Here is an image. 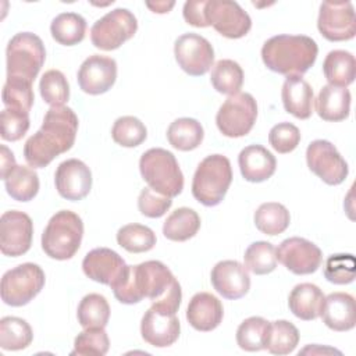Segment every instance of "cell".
<instances>
[{
    "instance_id": "obj_43",
    "label": "cell",
    "mask_w": 356,
    "mask_h": 356,
    "mask_svg": "<svg viewBox=\"0 0 356 356\" xmlns=\"http://www.w3.org/2000/svg\"><path fill=\"white\" fill-rule=\"evenodd\" d=\"M355 273H356V260H355V256L350 253L331 254L325 260L324 277L327 281L332 284H337V285L350 284L355 280Z\"/></svg>"
},
{
    "instance_id": "obj_41",
    "label": "cell",
    "mask_w": 356,
    "mask_h": 356,
    "mask_svg": "<svg viewBox=\"0 0 356 356\" xmlns=\"http://www.w3.org/2000/svg\"><path fill=\"white\" fill-rule=\"evenodd\" d=\"M113 140L124 147H136L147 136L143 122L134 115H124L115 120L111 128Z\"/></svg>"
},
{
    "instance_id": "obj_2",
    "label": "cell",
    "mask_w": 356,
    "mask_h": 356,
    "mask_svg": "<svg viewBox=\"0 0 356 356\" xmlns=\"http://www.w3.org/2000/svg\"><path fill=\"white\" fill-rule=\"evenodd\" d=\"M78 117L67 106L50 107L40 129L24 145V157L33 168L49 165L58 154L68 152L76 136Z\"/></svg>"
},
{
    "instance_id": "obj_14",
    "label": "cell",
    "mask_w": 356,
    "mask_h": 356,
    "mask_svg": "<svg viewBox=\"0 0 356 356\" xmlns=\"http://www.w3.org/2000/svg\"><path fill=\"white\" fill-rule=\"evenodd\" d=\"M174 56L178 65L192 76L204 75L213 65L214 50L211 43L197 33H184L174 43Z\"/></svg>"
},
{
    "instance_id": "obj_3",
    "label": "cell",
    "mask_w": 356,
    "mask_h": 356,
    "mask_svg": "<svg viewBox=\"0 0 356 356\" xmlns=\"http://www.w3.org/2000/svg\"><path fill=\"white\" fill-rule=\"evenodd\" d=\"M318 47L306 35H277L264 42L261 60L264 65L285 76H302L317 58Z\"/></svg>"
},
{
    "instance_id": "obj_16",
    "label": "cell",
    "mask_w": 356,
    "mask_h": 356,
    "mask_svg": "<svg viewBox=\"0 0 356 356\" xmlns=\"http://www.w3.org/2000/svg\"><path fill=\"white\" fill-rule=\"evenodd\" d=\"M277 260H280L286 270L296 275H306L317 271L323 261V253L313 242L292 236L280 243L275 249Z\"/></svg>"
},
{
    "instance_id": "obj_29",
    "label": "cell",
    "mask_w": 356,
    "mask_h": 356,
    "mask_svg": "<svg viewBox=\"0 0 356 356\" xmlns=\"http://www.w3.org/2000/svg\"><path fill=\"white\" fill-rule=\"evenodd\" d=\"M200 228L199 214L189 207H179L172 211L163 225V234L174 242H185L193 238Z\"/></svg>"
},
{
    "instance_id": "obj_48",
    "label": "cell",
    "mask_w": 356,
    "mask_h": 356,
    "mask_svg": "<svg viewBox=\"0 0 356 356\" xmlns=\"http://www.w3.org/2000/svg\"><path fill=\"white\" fill-rule=\"evenodd\" d=\"M172 200L168 196H164L152 188H143L138 197L139 211L149 218H159L167 213L171 207Z\"/></svg>"
},
{
    "instance_id": "obj_22",
    "label": "cell",
    "mask_w": 356,
    "mask_h": 356,
    "mask_svg": "<svg viewBox=\"0 0 356 356\" xmlns=\"http://www.w3.org/2000/svg\"><path fill=\"white\" fill-rule=\"evenodd\" d=\"M224 309L218 298L209 292H197L186 309L188 323L197 331H213L222 321Z\"/></svg>"
},
{
    "instance_id": "obj_8",
    "label": "cell",
    "mask_w": 356,
    "mask_h": 356,
    "mask_svg": "<svg viewBox=\"0 0 356 356\" xmlns=\"http://www.w3.org/2000/svg\"><path fill=\"white\" fill-rule=\"evenodd\" d=\"M44 273L35 263H22L4 273L1 299L6 305L19 307L28 305L44 286Z\"/></svg>"
},
{
    "instance_id": "obj_4",
    "label": "cell",
    "mask_w": 356,
    "mask_h": 356,
    "mask_svg": "<svg viewBox=\"0 0 356 356\" xmlns=\"http://www.w3.org/2000/svg\"><path fill=\"white\" fill-rule=\"evenodd\" d=\"M83 236V222L71 210H60L49 220L42 234L43 252L56 260H68L79 249Z\"/></svg>"
},
{
    "instance_id": "obj_47",
    "label": "cell",
    "mask_w": 356,
    "mask_h": 356,
    "mask_svg": "<svg viewBox=\"0 0 356 356\" xmlns=\"http://www.w3.org/2000/svg\"><path fill=\"white\" fill-rule=\"evenodd\" d=\"M268 142L271 147L281 153H289L295 150L300 142V131L291 122H280L270 129Z\"/></svg>"
},
{
    "instance_id": "obj_51",
    "label": "cell",
    "mask_w": 356,
    "mask_h": 356,
    "mask_svg": "<svg viewBox=\"0 0 356 356\" xmlns=\"http://www.w3.org/2000/svg\"><path fill=\"white\" fill-rule=\"evenodd\" d=\"M174 1H157V3H146V6L153 10V13H159V14H164V13H168L172 7H174Z\"/></svg>"
},
{
    "instance_id": "obj_34",
    "label": "cell",
    "mask_w": 356,
    "mask_h": 356,
    "mask_svg": "<svg viewBox=\"0 0 356 356\" xmlns=\"http://www.w3.org/2000/svg\"><path fill=\"white\" fill-rule=\"evenodd\" d=\"M33 332L31 325L19 317L7 316L0 320V346L4 350H21L31 345Z\"/></svg>"
},
{
    "instance_id": "obj_37",
    "label": "cell",
    "mask_w": 356,
    "mask_h": 356,
    "mask_svg": "<svg viewBox=\"0 0 356 356\" xmlns=\"http://www.w3.org/2000/svg\"><path fill=\"white\" fill-rule=\"evenodd\" d=\"M270 321L263 317L253 316L243 320L236 330V343L246 352H257L266 349Z\"/></svg>"
},
{
    "instance_id": "obj_18",
    "label": "cell",
    "mask_w": 356,
    "mask_h": 356,
    "mask_svg": "<svg viewBox=\"0 0 356 356\" xmlns=\"http://www.w3.org/2000/svg\"><path fill=\"white\" fill-rule=\"evenodd\" d=\"M58 195L67 200L76 202L86 197L92 188L90 168L78 159H68L58 164L54 174Z\"/></svg>"
},
{
    "instance_id": "obj_1",
    "label": "cell",
    "mask_w": 356,
    "mask_h": 356,
    "mask_svg": "<svg viewBox=\"0 0 356 356\" xmlns=\"http://www.w3.org/2000/svg\"><path fill=\"white\" fill-rule=\"evenodd\" d=\"M111 289L117 300L124 305L139 303L147 298L152 300V309L161 314H175L182 299L179 282L159 260L128 266L122 278Z\"/></svg>"
},
{
    "instance_id": "obj_30",
    "label": "cell",
    "mask_w": 356,
    "mask_h": 356,
    "mask_svg": "<svg viewBox=\"0 0 356 356\" xmlns=\"http://www.w3.org/2000/svg\"><path fill=\"white\" fill-rule=\"evenodd\" d=\"M204 136L202 124L189 117H182L172 121L167 129V139L170 145L181 152L196 149Z\"/></svg>"
},
{
    "instance_id": "obj_17",
    "label": "cell",
    "mask_w": 356,
    "mask_h": 356,
    "mask_svg": "<svg viewBox=\"0 0 356 356\" xmlns=\"http://www.w3.org/2000/svg\"><path fill=\"white\" fill-rule=\"evenodd\" d=\"M76 79L79 88L88 95L106 93L117 79V63L107 56H89L81 64Z\"/></svg>"
},
{
    "instance_id": "obj_15",
    "label": "cell",
    "mask_w": 356,
    "mask_h": 356,
    "mask_svg": "<svg viewBox=\"0 0 356 356\" xmlns=\"http://www.w3.org/2000/svg\"><path fill=\"white\" fill-rule=\"evenodd\" d=\"M33 222L19 210L3 213L0 218V249L4 256L18 257L25 254L32 245Z\"/></svg>"
},
{
    "instance_id": "obj_20",
    "label": "cell",
    "mask_w": 356,
    "mask_h": 356,
    "mask_svg": "<svg viewBox=\"0 0 356 356\" xmlns=\"http://www.w3.org/2000/svg\"><path fill=\"white\" fill-rule=\"evenodd\" d=\"M213 288L225 299H239L249 292L250 277L248 268L236 260L218 261L210 274Z\"/></svg>"
},
{
    "instance_id": "obj_24",
    "label": "cell",
    "mask_w": 356,
    "mask_h": 356,
    "mask_svg": "<svg viewBox=\"0 0 356 356\" xmlns=\"http://www.w3.org/2000/svg\"><path fill=\"white\" fill-rule=\"evenodd\" d=\"M238 164L242 177L249 182H263L271 178L277 168L275 157L261 145H249L242 149Z\"/></svg>"
},
{
    "instance_id": "obj_7",
    "label": "cell",
    "mask_w": 356,
    "mask_h": 356,
    "mask_svg": "<svg viewBox=\"0 0 356 356\" xmlns=\"http://www.w3.org/2000/svg\"><path fill=\"white\" fill-rule=\"evenodd\" d=\"M232 182L229 160L222 154H210L200 161L192 179V195L203 206L221 203Z\"/></svg>"
},
{
    "instance_id": "obj_6",
    "label": "cell",
    "mask_w": 356,
    "mask_h": 356,
    "mask_svg": "<svg viewBox=\"0 0 356 356\" xmlns=\"http://www.w3.org/2000/svg\"><path fill=\"white\" fill-rule=\"evenodd\" d=\"M142 178L153 191L175 197L184 189V175L175 156L161 147L146 150L139 160Z\"/></svg>"
},
{
    "instance_id": "obj_38",
    "label": "cell",
    "mask_w": 356,
    "mask_h": 356,
    "mask_svg": "<svg viewBox=\"0 0 356 356\" xmlns=\"http://www.w3.org/2000/svg\"><path fill=\"white\" fill-rule=\"evenodd\" d=\"M299 342L298 328L286 320H275L270 323L266 349L273 355H288L293 352Z\"/></svg>"
},
{
    "instance_id": "obj_11",
    "label": "cell",
    "mask_w": 356,
    "mask_h": 356,
    "mask_svg": "<svg viewBox=\"0 0 356 356\" xmlns=\"http://www.w3.org/2000/svg\"><path fill=\"white\" fill-rule=\"evenodd\" d=\"M204 18L207 26L229 39L243 38L252 28L249 14L231 0H204Z\"/></svg>"
},
{
    "instance_id": "obj_28",
    "label": "cell",
    "mask_w": 356,
    "mask_h": 356,
    "mask_svg": "<svg viewBox=\"0 0 356 356\" xmlns=\"http://www.w3.org/2000/svg\"><path fill=\"white\" fill-rule=\"evenodd\" d=\"M323 72L328 85L346 88L355 81V56L346 50H331L323 63Z\"/></svg>"
},
{
    "instance_id": "obj_49",
    "label": "cell",
    "mask_w": 356,
    "mask_h": 356,
    "mask_svg": "<svg viewBox=\"0 0 356 356\" xmlns=\"http://www.w3.org/2000/svg\"><path fill=\"white\" fill-rule=\"evenodd\" d=\"M184 19L186 24L196 28H206L207 22L204 18V0H191L184 4Z\"/></svg>"
},
{
    "instance_id": "obj_46",
    "label": "cell",
    "mask_w": 356,
    "mask_h": 356,
    "mask_svg": "<svg viewBox=\"0 0 356 356\" xmlns=\"http://www.w3.org/2000/svg\"><path fill=\"white\" fill-rule=\"evenodd\" d=\"M29 129V113L6 107L0 114V135L4 140H19Z\"/></svg>"
},
{
    "instance_id": "obj_5",
    "label": "cell",
    "mask_w": 356,
    "mask_h": 356,
    "mask_svg": "<svg viewBox=\"0 0 356 356\" xmlns=\"http://www.w3.org/2000/svg\"><path fill=\"white\" fill-rule=\"evenodd\" d=\"M44 60V44L38 35L31 32L14 35L6 49L7 79L33 83Z\"/></svg>"
},
{
    "instance_id": "obj_13",
    "label": "cell",
    "mask_w": 356,
    "mask_h": 356,
    "mask_svg": "<svg viewBox=\"0 0 356 356\" xmlns=\"http://www.w3.org/2000/svg\"><path fill=\"white\" fill-rule=\"evenodd\" d=\"M317 28L330 42L350 40L356 35V17L350 1H323Z\"/></svg>"
},
{
    "instance_id": "obj_21",
    "label": "cell",
    "mask_w": 356,
    "mask_h": 356,
    "mask_svg": "<svg viewBox=\"0 0 356 356\" xmlns=\"http://www.w3.org/2000/svg\"><path fill=\"white\" fill-rule=\"evenodd\" d=\"M181 325L175 314H161L152 307L143 314L140 334L145 342L156 348L171 346L179 337Z\"/></svg>"
},
{
    "instance_id": "obj_39",
    "label": "cell",
    "mask_w": 356,
    "mask_h": 356,
    "mask_svg": "<svg viewBox=\"0 0 356 356\" xmlns=\"http://www.w3.org/2000/svg\"><path fill=\"white\" fill-rule=\"evenodd\" d=\"M118 245L129 253L149 252L156 245V234L142 224H127L117 232Z\"/></svg>"
},
{
    "instance_id": "obj_33",
    "label": "cell",
    "mask_w": 356,
    "mask_h": 356,
    "mask_svg": "<svg viewBox=\"0 0 356 356\" xmlns=\"http://www.w3.org/2000/svg\"><path fill=\"white\" fill-rule=\"evenodd\" d=\"M291 222L288 209L277 202H267L257 207L254 211V225L266 235L282 234Z\"/></svg>"
},
{
    "instance_id": "obj_36",
    "label": "cell",
    "mask_w": 356,
    "mask_h": 356,
    "mask_svg": "<svg viewBox=\"0 0 356 356\" xmlns=\"http://www.w3.org/2000/svg\"><path fill=\"white\" fill-rule=\"evenodd\" d=\"M210 81L218 93L231 96L239 93L243 85V70L236 61L224 58L217 61L213 67Z\"/></svg>"
},
{
    "instance_id": "obj_31",
    "label": "cell",
    "mask_w": 356,
    "mask_h": 356,
    "mask_svg": "<svg viewBox=\"0 0 356 356\" xmlns=\"http://www.w3.org/2000/svg\"><path fill=\"white\" fill-rule=\"evenodd\" d=\"M7 193L17 202H29L39 192V177L26 165H15L4 178Z\"/></svg>"
},
{
    "instance_id": "obj_35",
    "label": "cell",
    "mask_w": 356,
    "mask_h": 356,
    "mask_svg": "<svg viewBox=\"0 0 356 356\" xmlns=\"http://www.w3.org/2000/svg\"><path fill=\"white\" fill-rule=\"evenodd\" d=\"M78 323L83 328H104L110 318V306L100 293H89L82 298L76 310Z\"/></svg>"
},
{
    "instance_id": "obj_42",
    "label": "cell",
    "mask_w": 356,
    "mask_h": 356,
    "mask_svg": "<svg viewBox=\"0 0 356 356\" xmlns=\"http://www.w3.org/2000/svg\"><path fill=\"white\" fill-rule=\"evenodd\" d=\"M40 96L44 103L54 106H64L70 99V85L65 75L58 70L46 71L39 82Z\"/></svg>"
},
{
    "instance_id": "obj_9",
    "label": "cell",
    "mask_w": 356,
    "mask_h": 356,
    "mask_svg": "<svg viewBox=\"0 0 356 356\" xmlns=\"http://www.w3.org/2000/svg\"><path fill=\"white\" fill-rule=\"evenodd\" d=\"M257 118V103L250 93L231 95L218 108L216 124L218 131L228 138L248 135Z\"/></svg>"
},
{
    "instance_id": "obj_40",
    "label": "cell",
    "mask_w": 356,
    "mask_h": 356,
    "mask_svg": "<svg viewBox=\"0 0 356 356\" xmlns=\"http://www.w3.org/2000/svg\"><path fill=\"white\" fill-rule=\"evenodd\" d=\"M245 267L256 275L270 274L277 267V253L273 243L257 241L245 250Z\"/></svg>"
},
{
    "instance_id": "obj_12",
    "label": "cell",
    "mask_w": 356,
    "mask_h": 356,
    "mask_svg": "<svg viewBox=\"0 0 356 356\" xmlns=\"http://www.w3.org/2000/svg\"><path fill=\"white\" fill-rule=\"evenodd\" d=\"M306 163L327 185H339L348 177V163L339 154L337 147L324 139H317L309 143L306 149Z\"/></svg>"
},
{
    "instance_id": "obj_32",
    "label": "cell",
    "mask_w": 356,
    "mask_h": 356,
    "mask_svg": "<svg viewBox=\"0 0 356 356\" xmlns=\"http://www.w3.org/2000/svg\"><path fill=\"white\" fill-rule=\"evenodd\" d=\"M53 39L64 46H74L83 40L86 21L76 13H61L50 24Z\"/></svg>"
},
{
    "instance_id": "obj_23",
    "label": "cell",
    "mask_w": 356,
    "mask_h": 356,
    "mask_svg": "<svg viewBox=\"0 0 356 356\" xmlns=\"http://www.w3.org/2000/svg\"><path fill=\"white\" fill-rule=\"evenodd\" d=\"M323 323L332 331H349L356 324L355 298L346 292H334L324 299Z\"/></svg>"
},
{
    "instance_id": "obj_50",
    "label": "cell",
    "mask_w": 356,
    "mask_h": 356,
    "mask_svg": "<svg viewBox=\"0 0 356 356\" xmlns=\"http://www.w3.org/2000/svg\"><path fill=\"white\" fill-rule=\"evenodd\" d=\"M0 149H1V178L4 179L17 164H15L13 152H10L7 146L1 145Z\"/></svg>"
},
{
    "instance_id": "obj_27",
    "label": "cell",
    "mask_w": 356,
    "mask_h": 356,
    "mask_svg": "<svg viewBox=\"0 0 356 356\" xmlns=\"http://www.w3.org/2000/svg\"><path fill=\"white\" fill-rule=\"evenodd\" d=\"M316 111L324 121H342L349 117L350 92L346 88L325 85L316 99Z\"/></svg>"
},
{
    "instance_id": "obj_44",
    "label": "cell",
    "mask_w": 356,
    "mask_h": 356,
    "mask_svg": "<svg viewBox=\"0 0 356 356\" xmlns=\"http://www.w3.org/2000/svg\"><path fill=\"white\" fill-rule=\"evenodd\" d=\"M110 341L104 328H85L74 341V350L71 355L103 356L108 352Z\"/></svg>"
},
{
    "instance_id": "obj_45",
    "label": "cell",
    "mask_w": 356,
    "mask_h": 356,
    "mask_svg": "<svg viewBox=\"0 0 356 356\" xmlns=\"http://www.w3.org/2000/svg\"><path fill=\"white\" fill-rule=\"evenodd\" d=\"M1 99L6 107L29 113L35 100L32 83L15 79H6Z\"/></svg>"
},
{
    "instance_id": "obj_26",
    "label": "cell",
    "mask_w": 356,
    "mask_h": 356,
    "mask_svg": "<svg viewBox=\"0 0 356 356\" xmlns=\"http://www.w3.org/2000/svg\"><path fill=\"white\" fill-rule=\"evenodd\" d=\"M323 291L310 282L298 284L288 296V306L293 316L300 320L310 321L320 317L324 306Z\"/></svg>"
},
{
    "instance_id": "obj_19",
    "label": "cell",
    "mask_w": 356,
    "mask_h": 356,
    "mask_svg": "<svg viewBox=\"0 0 356 356\" xmlns=\"http://www.w3.org/2000/svg\"><path fill=\"white\" fill-rule=\"evenodd\" d=\"M127 267L124 259L108 248H96L88 252L82 260L85 275L110 288L122 278Z\"/></svg>"
},
{
    "instance_id": "obj_25",
    "label": "cell",
    "mask_w": 356,
    "mask_h": 356,
    "mask_svg": "<svg viewBox=\"0 0 356 356\" xmlns=\"http://www.w3.org/2000/svg\"><path fill=\"white\" fill-rule=\"evenodd\" d=\"M281 97L286 113L299 120L312 117L314 95L309 82L302 76H286L282 85Z\"/></svg>"
},
{
    "instance_id": "obj_10",
    "label": "cell",
    "mask_w": 356,
    "mask_h": 356,
    "mask_svg": "<svg viewBox=\"0 0 356 356\" xmlns=\"http://www.w3.org/2000/svg\"><path fill=\"white\" fill-rule=\"evenodd\" d=\"M138 29L135 15L127 8H115L97 19L90 29L92 44L100 50H115Z\"/></svg>"
}]
</instances>
